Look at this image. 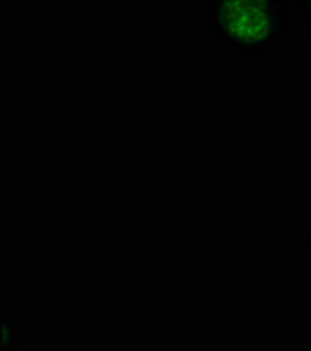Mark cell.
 Segmentation results:
<instances>
[{"label": "cell", "instance_id": "1", "mask_svg": "<svg viewBox=\"0 0 311 351\" xmlns=\"http://www.w3.org/2000/svg\"><path fill=\"white\" fill-rule=\"evenodd\" d=\"M211 40L232 59L267 56L288 31L286 0H206Z\"/></svg>", "mask_w": 311, "mask_h": 351}, {"label": "cell", "instance_id": "3", "mask_svg": "<svg viewBox=\"0 0 311 351\" xmlns=\"http://www.w3.org/2000/svg\"><path fill=\"white\" fill-rule=\"evenodd\" d=\"M299 5V14H302V21L311 28V0H297Z\"/></svg>", "mask_w": 311, "mask_h": 351}, {"label": "cell", "instance_id": "2", "mask_svg": "<svg viewBox=\"0 0 311 351\" xmlns=\"http://www.w3.org/2000/svg\"><path fill=\"white\" fill-rule=\"evenodd\" d=\"M16 326L10 316H5L3 321V349H14L16 347Z\"/></svg>", "mask_w": 311, "mask_h": 351}, {"label": "cell", "instance_id": "4", "mask_svg": "<svg viewBox=\"0 0 311 351\" xmlns=\"http://www.w3.org/2000/svg\"><path fill=\"white\" fill-rule=\"evenodd\" d=\"M307 246H309V248H311V237H309V241H307Z\"/></svg>", "mask_w": 311, "mask_h": 351}]
</instances>
